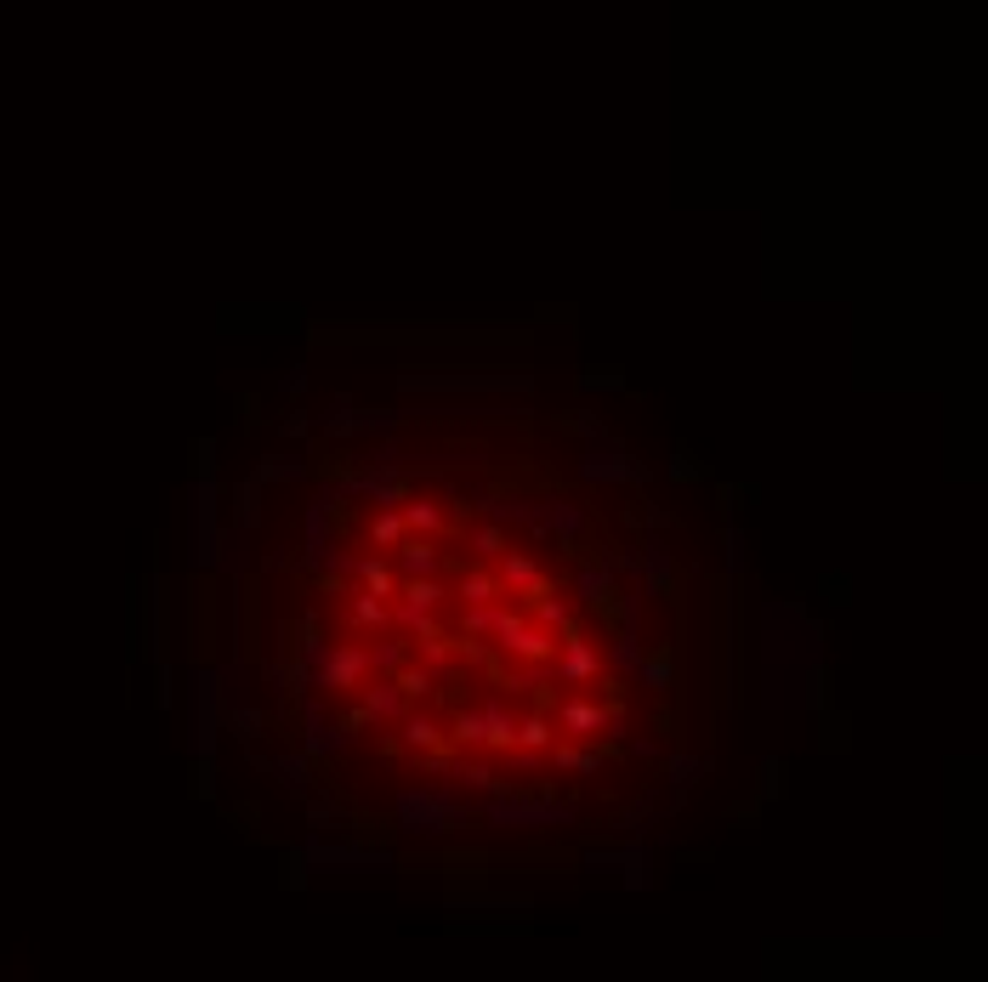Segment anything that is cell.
I'll return each instance as SVG.
<instances>
[{
    "mask_svg": "<svg viewBox=\"0 0 988 982\" xmlns=\"http://www.w3.org/2000/svg\"><path fill=\"white\" fill-rule=\"evenodd\" d=\"M557 648H563V659H557V676H563L568 687H591V682L602 676V653L591 648V642H585L580 625H568Z\"/></svg>",
    "mask_w": 988,
    "mask_h": 982,
    "instance_id": "9c48e42d",
    "label": "cell"
},
{
    "mask_svg": "<svg viewBox=\"0 0 988 982\" xmlns=\"http://www.w3.org/2000/svg\"><path fill=\"white\" fill-rule=\"evenodd\" d=\"M398 517H404L409 534H426V540H432V534H443V523H449V511H443L438 500H415V494L398 506Z\"/></svg>",
    "mask_w": 988,
    "mask_h": 982,
    "instance_id": "ac0fdd59",
    "label": "cell"
},
{
    "mask_svg": "<svg viewBox=\"0 0 988 982\" xmlns=\"http://www.w3.org/2000/svg\"><path fill=\"white\" fill-rule=\"evenodd\" d=\"M705 460H693V449H676L671 455V483H705Z\"/></svg>",
    "mask_w": 988,
    "mask_h": 982,
    "instance_id": "8d00e7d4",
    "label": "cell"
},
{
    "mask_svg": "<svg viewBox=\"0 0 988 982\" xmlns=\"http://www.w3.org/2000/svg\"><path fill=\"white\" fill-rule=\"evenodd\" d=\"M404 392H529V369H404Z\"/></svg>",
    "mask_w": 988,
    "mask_h": 982,
    "instance_id": "6da1fadb",
    "label": "cell"
},
{
    "mask_svg": "<svg viewBox=\"0 0 988 982\" xmlns=\"http://www.w3.org/2000/svg\"><path fill=\"white\" fill-rule=\"evenodd\" d=\"M614 704H602V699H568L563 710H557V721H563V733L574 738H602L608 727H614Z\"/></svg>",
    "mask_w": 988,
    "mask_h": 982,
    "instance_id": "30bf717a",
    "label": "cell"
},
{
    "mask_svg": "<svg viewBox=\"0 0 988 982\" xmlns=\"http://www.w3.org/2000/svg\"><path fill=\"white\" fill-rule=\"evenodd\" d=\"M404 744H415V750H432V755H449L443 750V733L432 727L426 716H404Z\"/></svg>",
    "mask_w": 988,
    "mask_h": 982,
    "instance_id": "1f68e13d",
    "label": "cell"
},
{
    "mask_svg": "<svg viewBox=\"0 0 988 982\" xmlns=\"http://www.w3.org/2000/svg\"><path fill=\"white\" fill-rule=\"evenodd\" d=\"M228 517H233L239 534H250V528L262 523V483H256V477H245V483L228 489Z\"/></svg>",
    "mask_w": 988,
    "mask_h": 982,
    "instance_id": "5bb4252c",
    "label": "cell"
},
{
    "mask_svg": "<svg viewBox=\"0 0 988 982\" xmlns=\"http://www.w3.org/2000/svg\"><path fill=\"white\" fill-rule=\"evenodd\" d=\"M194 795L199 801L216 795V755H194Z\"/></svg>",
    "mask_w": 988,
    "mask_h": 982,
    "instance_id": "7bdbcfd3",
    "label": "cell"
},
{
    "mask_svg": "<svg viewBox=\"0 0 988 982\" xmlns=\"http://www.w3.org/2000/svg\"><path fill=\"white\" fill-rule=\"evenodd\" d=\"M551 738H557V721H551V710H534L529 721H517V750H523V755L546 750Z\"/></svg>",
    "mask_w": 988,
    "mask_h": 982,
    "instance_id": "d4e9b609",
    "label": "cell"
},
{
    "mask_svg": "<svg viewBox=\"0 0 988 982\" xmlns=\"http://www.w3.org/2000/svg\"><path fill=\"white\" fill-rule=\"evenodd\" d=\"M756 818H761L756 795H744V801H733V807H727V824H733V829H756Z\"/></svg>",
    "mask_w": 988,
    "mask_h": 982,
    "instance_id": "ee69618b",
    "label": "cell"
},
{
    "mask_svg": "<svg viewBox=\"0 0 988 982\" xmlns=\"http://www.w3.org/2000/svg\"><path fill=\"white\" fill-rule=\"evenodd\" d=\"M233 818H239V824H245V829H256V818H262V807H256V801H239V807H233Z\"/></svg>",
    "mask_w": 988,
    "mask_h": 982,
    "instance_id": "c3c4849f",
    "label": "cell"
},
{
    "mask_svg": "<svg viewBox=\"0 0 988 982\" xmlns=\"http://www.w3.org/2000/svg\"><path fill=\"white\" fill-rule=\"evenodd\" d=\"M392 687H398V693L415 704V699H426V693H432V670H426L421 659H404V665L392 670Z\"/></svg>",
    "mask_w": 988,
    "mask_h": 982,
    "instance_id": "4316f807",
    "label": "cell"
},
{
    "mask_svg": "<svg viewBox=\"0 0 988 982\" xmlns=\"http://www.w3.org/2000/svg\"><path fill=\"white\" fill-rule=\"evenodd\" d=\"M642 818H648V807H631V812H619V829H636V824H642Z\"/></svg>",
    "mask_w": 988,
    "mask_h": 982,
    "instance_id": "681fc988",
    "label": "cell"
},
{
    "mask_svg": "<svg viewBox=\"0 0 988 982\" xmlns=\"http://www.w3.org/2000/svg\"><path fill=\"white\" fill-rule=\"evenodd\" d=\"M387 426H398V415H370L341 398L336 415H324V438H364V432H387Z\"/></svg>",
    "mask_w": 988,
    "mask_h": 982,
    "instance_id": "8fae6325",
    "label": "cell"
},
{
    "mask_svg": "<svg viewBox=\"0 0 988 982\" xmlns=\"http://www.w3.org/2000/svg\"><path fill=\"white\" fill-rule=\"evenodd\" d=\"M194 477H216V438H194Z\"/></svg>",
    "mask_w": 988,
    "mask_h": 982,
    "instance_id": "bcb514c9",
    "label": "cell"
},
{
    "mask_svg": "<svg viewBox=\"0 0 988 982\" xmlns=\"http://www.w3.org/2000/svg\"><path fill=\"white\" fill-rule=\"evenodd\" d=\"M489 824L500 829H546V824H574V812L557 801L551 790H517V795H500L489 807Z\"/></svg>",
    "mask_w": 988,
    "mask_h": 982,
    "instance_id": "3957f363",
    "label": "cell"
},
{
    "mask_svg": "<svg viewBox=\"0 0 988 982\" xmlns=\"http://www.w3.org/2000/svg\"><path fill=\"white\" fill-rule=\"evenodd\" d=\"M489 631L500 636V648L512 653V659H523V665H551V659H557V642H551V631L529 625V619L512 614V608H494V614H489Z\"/></svg>",
    "mask_w": 988,
    "mask_h": 982,
    "instance_id": "277c9868",
    "label": "cell"
},
{
    "mask_svg": "<svg viewBox=\"0 0 988 982\" xmlns=\"http://www.w3.org/2000/svg\"><path fill=\"white\" fill-rule=\"evenodd\" d=\"M404 659H409V642H404V636H392L387 648H370V670H387V676L404 665Z\"/></svg>",
    "mask_w": 988,
    "mask_h": 982,
    "instance_id": "74e56055",
    "label": "cell"
},
{
    "mask_svg": "<svg viewBox=\"0 0 988 982\" xmlns=\"http://www.w3.org/2000/svg\"><path fill=\"white\" fill-rule=\"evenodd\" d=\"M557 426H563V432H574V438H591V443L608 438V426H602L597 415H591V409H574V415H563Z\"/></svg>",
    "mask_w": 988,
    "mask_h": 982,
    "instance_id": "d590c367",
    "label": "cell"
},
{
    "mask_svg": "<svg viewBox=\"0 0 988 982\" xmlns=\"http://www.w3.org/2000/svg\"><path fill=\"white\" fill-rule=\"evenodd\" d=\"M784 790H790V767H784V755H761V767H756V801L767 807V801H784Z\"/></svg>",
    "mask_w": 988,
    "mask_h": 982,
    "instance_id": "44dd1931",
    "label": "cell"
},
{
    "mask_svg": "<svg viewBox=\"0 0 988 982\" xmlns=\"http://www.w3.org/2000/svg\"><path fill=\"white\" fill-rule=\"evenodd\" d=\"M506 545H512V540H506V528H500V523H483V528L472 534V551H477V557H500Z\"/></svg>",
    "mask_w": 988,
    "mask_h": 982,
    "instance_id": "f35d334b",
    "label": "cell"
},
{
    "mask_svg": "<svg viewBox=\"0 0 988 982\" xmlns=\"http://www.w3.org/2000/svg\"><path fill=\"white\" fill-rule=\"evenodd\" d=\"M483 750H500V755L517 750V721L506 704H483Z\"/></svg>",
    "mask_w": 988,
    "mask_h": 982,
    "instance_id": "9a60e30c",
    "label": "cell"
},
{
    "mask_svg": "<svg viewBox=\"0 0 988 982\" xmlns=\"http://www.w3.org/2000/svg\"><path fill=\"white\" fill-rule=\"evenodd\" d=\"M222 727H228L239 744H256V738H267V716L256 710V704H245V699H228V710H222Z\"/></svg>",
    "mask_w": 988,
    "mask_h": 982,
    "instance_id": "e0dca14e",
    "label": "cell"
},
{
    "mask_svg": "<svg viewBox=\"0 0 988 982\" xmlns=\"http://www.w3.org/2000/svg\"><path fill=\"white\" fill-rule=\"evenodd\" d=\"M313 767H318V761L301 750V744H296V750H279V755H273V772H279V778H284V784H290L296 795H307V784H313Z\"/></svg>",
    "mask_w": 988,
    "mask_h": 982,
    "instance_id": "ffe728a7",
    "label": "cell"
},
{
    "mask_svg": "<svg viewBox=\"0 0 988 982\" xmlns=\"http://www.w3.org/2000/svg\"><path fill=\"white\" fill-rule=\"evenodd\" d=\"M460 602H466V608H489V602H500V579L483 574V568H460Z\"/></svg>",
    "mask_w": 988,
    "mask_h": 982,
    "instance_id": "603a6c76",
    "label": "cell"
},
{
    "mask_svg": "<svg viewBox=\"0 0 988 982\" xmlns=\"http://www.w3.org/2000/svg\"><path fill=\"white\" fill-rule=\"evenodd\" d=\"M563 772H602V750H574V744H557V755H551Z\"/></svg>",
    "mask_w": 988,
    "mask_h": 982,
    "instance_id": "d6a6232c",
    "label": "cell"
},
{
    "mask_svg": "<svg viewBox=\"0 0 988 982\" xmlns=\"http://www.w3.org/2000/svg\"><path fill=\"white\" fill-rule=\"evenodd\" d=\"M540 579H546V574H540V562H534V557H523V551H512V545L500 551V585H506V591H517V597H523V591H534Z\"/></svg>",
    "mask_w": 988,
    "mask_h": 982,
    "instance_id": "2e32d148",
    "label": "cell"
},
{
    "mask_svg": "<svg viewBox=\"0 0 988 982\" xmlns=\"http://www.w3.org/2000/svg\"><path fill=\"white\" fill-rule=\"evenodd\" d=\"M347 597H353V602H347V614H353V625H358V631H387V602H381V597H370V591H347Z\"/></svg>",
    "mask_w": 988,
    "mask_h": 982,
    "instance_id": "cb8c5ba5",
    "label": "cell"
},
{
    "mask_svg": "<svg viewBox=\"0 0 988 982\" xmlns=\"http://www.w3.org/2000/svg\"><path fill=\"white\" fill-rule=\"evenodd\" d=\"M404 608L409 614H438L443 608V585L432 574H404Z\"/></svg>",
    "mask_w": 988,
    "mask_h": 982,
    "instance_id": "d6986e66",
    "label": "cell"
},
{
    "mask_svg": "<svg viewBox=\"0 0 988 982\" xmlns=\"http://www.w3.org/2000/svg\"><path fill=\"white\" fill-rule=\"evenodd\" d=\"M636 676H642V687H648V693H659V699H665V693L676 687V648H671V642H659V648H642V659H636Z\"/></svg>",
    "mask_w": 988,
    "mask_h": 982,
    "instance_id": "7c38bea8",
    "label": "cell"
},
{
    "mask_svg": "<svg viewBox=\"0 0 988 982\" xmlns=\"http://www.w3.org/2000/svg\"><path fill=\"white\" fill-rule=\"evenodd\" d=\"M341 824H347V807H341V801H324V795L307 801V829H313V835H330V829H341Z\"/></svg>",
    "mask_w": 988,
    "mask_h": 982,
    "instance_id": "f546056e",
    "label": "cell"
},
{
    "mask_svg": "<svg viewBox=\"0 0 988 982\" xmlns=\"http://www.w3.org/2000/svg\"><path fill=\"white\" fill-rule=\"evenodd\" d=\"M665 772H671L676 784H693V778H705V772H710V761H705V755L682 750V755H671V767H665Z\"/></svg>",
    "mask_w": 988,
    "mask_h": 982,
    "instance_id": "ab89813d",
    "label": "cell"
},
{
    "mask_svg": "<svg viewBox=\"0 0 988 982\" xmlns=\"http://www.w3.org/2000/svg\"><path fill=\"white\" fill-rule=\"evenodd\" d=\"M580 392H625V375H619V369H585Z\"/></svg>",
    "mask_w": 988,
    "mask_h": 982,
    "instance_id": "60d3db41",
    "label": "cell"
},
{
    "mask_svg": "<svg viewBox=\"0 0 988 982\" xmlns=\"http://www.w3.org/2000/svg\"><path fill=\"white\" fill-rule=\"evenodd\" d=\"M392 824L404 829V835H421V841H432V835L466 829L472 818H466V807H460V795H455V790H404V795H398V812H392Z\"/></svg>",
    "mask_w": 988,
    "mask_h": 982,
    "instance_id": "7a4b0ae2",
    "label": "cell"
},
{
    "mask_svg": "<svg viewBox=\"0 0 988 982\" xmlns=\"http://www.w3.org/2000/svg\"><path fill=\"white\" fill-rule=\"evenodd\" d=\"M523 602L540 614V625H568V602H551L546 591H534V597H523Z\"/></svg>",
    "mask_w": 988,
    "mask_h": 982,
    "instance_id": "b9f144b4",
    "label": "cell"
},
{
    "mask_svg": "<svg viewBox=\"0 0 988 982\" xmlns=\"http://www.w3.org/2000/svg\"><path fill=\"white\" fill-rule=\"evenodd\" d=\"M392 551H398V568H404V574H438V545L426 540V534H415V540H398Z\"/></svg>",
    "mask_w": 988,
    "mask_h": 982,
    "instance_id": "7402d4cb",
    "label": "cell"
},
{
    "mask_svg": "<svg viewBox=\"0 0 988 982\" xmlns=\"http://www.w3.org/2000/svg\"><path fill=\"white\" fill-rule=\"evenodd\" d=\"M284 886H290V892H301V886H307V852H284Z\"/></svg>",
    "mask_w": 988,
    "mask_h": 982,
    "instance_id": "f6af8a7d",
    "label": "cell"
},
{
    "mask_svg": "<svg viewBox=\"0 0 988 982\" xmlns=\"http://www.w3.org/2000/svg\"><path fill=\"white\" fill-rule=\"evenodd\" d=\"M364 676H370V648H353V642H330L313 659V687L324 693H353L364 687Z\"/></svg>",
    "mask_w": 988,
    "mask_h": 982,
    "instance_id": "8992f818",
    "label": "cell"
},
{
    "mask_svg": "<svg viewBox=\"0 0 988 982\" xmlns=\"http://www.w3.org/2000/svg\"><path fill=\"white\" fill-rule=\"evenodd\" d=\"M455 744H466V750H483V710H466V704L455 710Z\"/></svg>",
    "mask_w": 988,
    "mask_h": 982,
    "instance_id": "836d02e7",
    "label": "cell"
},
{
    "mask_svg": "<svg viewBox=\"0 0 988 982\" xmlns=\"http://www.w3.org/2000/svg\"><path fill=\"white\" fill-rule=\"evenodd\" d=\"M449 909H517V914H529V897H512V892H477V886H449Z\"/></svg>",
    "mask_w": 988,
    "mask_h": 982,
    "instance_id": "4fadbf2b",
    "label": "cell"
},
{
    "mask_svg": "<svg viewBox=\"0 0 988 982\" xmlns=\"http://www.w3.org/2000/svg\"><path fill=\"white\" fill-rule=\"evenodd\" d=\"M625 523H631L636 534H665V528H676V517L665 506H653V500H631V506H625Z\"/></svg>",
    "mask_w": 988,
    "mask_h": 982,
    "instance_id": "484cf974",
    "label": "cell"
},
{
    "mask_svg": "<svg viewBox=\"0 0 988 982\" xmlns=\"http://www.w3.org/2000/svg\"><path fill=\"white\" fill-rule=\"evenodd\" d=\"M222 489H216V477H194V562L199 568H216L222 562V545H228V534H222Z\"/></svg>",
    "mask_w": 988,
    "mask_h": 982,
    "instance_id": "5b68a950",
    "label": "cell"
},
{
    "mask_svg": "<svg viewBox=\"0 0 988 982\" xmlns=\"http://www.w3.org/2000/svg\"><path fill=\"white\" fill-rule=\"evenodd\" d=\"M353 574H358V591H370V597H392V591H398L392 568H387V562H375V557L353 562Z\"/></svg>",
    "mask_w": 988,
    "mask_h": 982,
    "instance_id": "83f0119b",
    "label": "cell"
},
{
    "mask_svg": "<svg viewBox=\"0 0 988 982\" xmlns=\"http://www.w3.org/2000/svg\"><path fill=\"white\" fill-rule=\"evenodd\" d=\"M250 477L267 489V483H296V477H307V466H301V460H290V455H262V466H256Z\"/></svg>",
    "mask_w": 988,
    "mask_h": 982,
    "instance_id": "f1b7e54d",
    "label": "cell"
},
{
    "mask_svg": "<svg viewBox=\"0 0 988 982\" xmlns=\"http://www.w3.org/2000/svg\"><path fill=\"white\" fill-rule=\"evenodd\" d=\"M580 477L585 483H625V489H642L648 483V460H636L631 449H619V443H591V455L580 460Z\"/></svg>",
    "mask_w": 988,
    "mask_h": 982,
    "instance_id": "52a82bcc",
    "label": "cell"
},
{
    "mask_svg": "<svg viewBox=\"0 0 988 982\" xmlns=\"http://www.w3.org/2000/svg\"><path fill=\"white\" fill-rule=\"evenodd\" d=\"M307 852V869H341V875H358V869H392L387 846H347V841H313L301 846Z\"/></svg>",
    "mask_w": 988,
    "mask_h": 982,
    "instance_id": "ba28073f",
    "label": "cell"
},
{
    "mask_svg": "<svg viewBox=\"0 0 988 982\" xmlns=\"http://www.w3.org/2000/svg\"><path fill=\"white\" fill-rule=\"evenodd\" d=\"M404 534H409V528H404V517H398V511H375V523H370V540L375 545H387V551H392Z\"/></svg>",
    "mask_w": 988,
    "mask_h": 982,
    "instance_id": "e575fe53",
    "label": "cell"
},
{
    "mask_svg": "<svg viewBox=\"0 0 988 982\" xmlns=\"http://www.w3.org/2000/svg\"><path fill=\"white\" fill-rule=\"evenodd\" d=\"M279 432H284V438H296V443H307V438H313V421L296 409V415H284V421H279Z\"/></svg>",
    "mask_w": 988,
    "mask_h": 982,
    "instance_id": "7dc6e473",
    "label": "cell"
},
{
    "mask_svg": "<svg viewBox=\"0 0 988 982\" xmlns=\"http://www.w3.org/2000/svg\"><path fill=\"white\" fill-rule=\"evenodd\" d=\"M404 693H398V687H392V676H387V682H381V687H370V699H364V710H370V716L375 721H387V716H404Z\"/></svg>",
    "mask_w": 988,
    "mask_h": 982,
    "instance_id": "4dcf8cb0",
    "label": "cell"
}]
</instances>
